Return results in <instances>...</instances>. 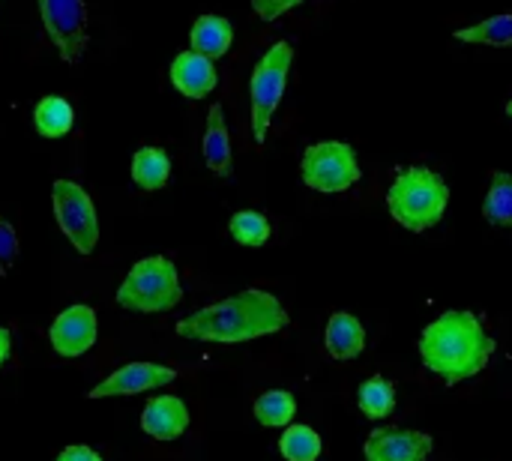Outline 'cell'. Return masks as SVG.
I'll use <instances>...</instances> for the list:
<instances>
[{"mask_svg":"<svg viewBox=\"0 0 512 461\" xmlns=\"http://www.w3.org/2000/svg\"><path fill=\"white\" fill-rule=\"evenodd\" d=\"M459 42L468 45H492V48H512V12L489 15L471 27H459L453 33Z\"/></svg>","mask_w":512,"mask_h":461,"instance_id":"cell-19","label":"cell"},{"mask_svg":"<svg viewBox=\"0 0 512 461\" xmlns=\"http://www.w3.org/2000/svg\"><path fill=\"white\" fill-rule=\"evenodd\" d=\"M204 162L216 177H231L234 171V159H231V135H228V123H225V108L219 102H213V108L207 111V126H204Z\"/></svg>","mask_w":512,"mask_h":461,"instance_id":"cell-14","label":"cell"},{"mask_svg":"<svg viewBox=\"0 0 512 461\" xmlns=\"http://www.w3.org/2000/svg\"><path fill=\"white\" fill-rule=\"evenodd\" d=\"M168 75H171V84L177 87V93H183L186 99H207L219 84V72H216L213 60L192 48L180 51L174 57Z\"/></svg>","mask_w":512,"mask_h":461,"instance_id":"cell-12","label":"cell"},{"mask_svg":"<svg viewBox=\"0 0 512 461\" xmlns=\"http://www.w3.org/2000/svg\"><path fill=\"white\" fill-rule=\"evenodd\" d=\"M450 204V186L441 174H435L426 165H408L399 168L390 192H387V210L390 216L414 234H423L435 228Z\"/></svg>","mask_w":512,"mask_h":461,"instance_id":"cell-3","label":"cell"},{"mask_svg":"<svg viewBox=\"0 0 512 461\" xmlns=\"http://www.w3.org/2000/svg\"><path fill=\"white\" fill-rule=\"evenodd\" d=\"M177 372L159 363H126L117 372H111L105 381H99L87 399H117V396H138L147 390H159L165 384H174Z\"/></svg>","mask_w":512,"mask_h":461,"instance_id":"cell-9","label":"cell"},{"mask_svg":"<svg viewBox=\"0 0 512 461\" xmlns=\"http://www.w3.org/2000/svg\"><path fill=\"white\" fill-rule=\"evenodd\" d=\"M357 405H360V411L369 420H387L396 411V387L387 378L375 375V378H369V381L360 384Z\"/></svg>","mask_w":512,"mask_h":461,"instance_id":"cell-21","label":"cell"},{"mask_svg":"<svg viewBox=\"0 0 512 461\" xmlns=\"http://www.w3.org/2000/svg\"><path fill=\"white\" fill-rule=\"evenodd\" d=\"M300 177L315 192H345L360 180V162L351 144L345 141H318L303 150Z\"/></svg>","mask_w":512,"mask_h":461,"instance_id":"cell-6","label":"cell"},{"mask_svg":"<svg viewBox=\"0 0 512 461\" xmlns=\"http://www.w3.org/2000/svg\"><path fill=\"white\" fill-rule=\"evenodd\" d=\"M9 354H12V333L6 327H0V369L6 366Z\"/></svg>","mask_w":512,"mask_h":461,"instance_id":"cell-28","label":"cell"},{"mask_svg":"<svg viewBox=\"0 0 512 461\" xmlns=\"http://www.w3.org/2000/svg\"><path fill=\"white\" fill-rule=\"evenodd\" d=\"M483 216L492 225L512 228V174L510 171H492V186L483 201Z\"/></svg>","mask_w":512,"mask_h":461,"instance_id":"cell-23","label":"cell"},{"mask_svg":"<svg viewBox=\"0 0 512 461\" xmlns=\"http://www.w3.org/2000/svg\"><path fill=\"white\" fill-rule=\"evenodd\" d=\"M432 453V438L426 432L381 426L369 435L363 456L366 461H426Z\"/></svg>","mask_w":512,"mask_h":461,"instance_id":"cell-11","label":"cell"},{"mask_svg":"<svg viewBox=\"0 0 512 461\" xmlns=\"http://www.w3.org/2000/svg\"><path fill=\"white\" fill-rule=\"evenodd\" d=\"M228 234L234 243L240 246H249V249H258L270 240V219L258 210H240L231 216L228 222Z\"/></svg>","mask_w":512,"mask_h":461,"instance_id":"cell-24","label":"cell"},{"mask_svg":"<svg viewBox=\"0 0 512 461\" xmlns=\"http://www.w3.org/2000/svg\"><path fill=\"white\" fill-rule=\"evenodd\" d=\"M300 3H306V0H252V9H255L258 18L276 21V18H282L285 12H291V9L300 6Z\"/></svg>","mask_w":512,"mask_h":461,"instance_id":"cell-26","label":"cell"},{"mask_svg":"<svg viewBox=\"0 0 512 461\" xmlns=\"http://www.w3.org/2000/svg\"><path fill=\"white\" fill-rule=\"evenodd\" d=\"M294 63V45L291 42H276L270 45L261 60L252 69L249 78V102H252V135L255 144H264L267 129L273 123V114L285 96L288 87V72Z\"/></svg>","mask_w":512,"mask_h":461,"instance_id":"cell-5","label":"cell"},{"mask_svg":"<svg viewBox=\"0 0 512 461\" xmlns=\"http://www.w3.org/2000/svg\"><path fill=\"white\" fill-rule=\"evenodd\" d=\"M51 204H54V219L60 231L69 237V243L75 246V252L90 255L99 243V216L87 189L72 180H54Z\"/></svg>","mask_w":512,"mask_h":461,"instance_id":"cell-7","label":"cell"},{"mask_svg":"<svg viewBox=\"0 0 512 461\" xmlns=\"http://www.w3.org/2000/svg\"><path fill=\"white\" fill-rule=\"evenodd\" d=\"M42 27L63 63H78L90 42V18L84 0H36Z\"/></svg>","mask_w":512,"mask_h":461,"instance_id":"cell-8","label":"cell"},{"mask_svg":"<svg viewBox=\"0 0 512 461\" xmlns=\"http://www.w3.org/2000/svg\"><path fill=\"white\" fill-rule=\"evenodd\" d=\"M507 114H510V117H512V99H510V102H507Z\"/></svg>","mask_w":512,"mask_h":461,"instance_id":"cell-29","label":"cell"},{"mask_svg":"<svg viewBox=\"0 0 512 461\" xmlns=\"http://www.w3.org/2000/svg\"><path fill=\"white\" fill-rule=\"evenodd\" d=\"M57 461H105L93 447H87V444H72V447H66Z\"/></svg>","mask_w":512,"mask_h":461,"instance_id":"cell-27","label":"cell"},{"mask_svg":"<svg viewBox=\"0 0 512 461\" xmlns=\"http://www.w3.org/2000/svg\"><path fill=\"white\" fill-rule=\"evenodd\" d=\"M417 351L432 375L444 378L447 384H459L477 378L489 366L495 339L474 312L450 309L423 330Z\"/></svg>","mask_w":512,"mask_h":461,"instance_id":"cell-2","label":"cell"},{"mask_svg":"<svg viewBox=\"0 0 512 461\" xmlns=\"http://www.w3.org/2000/svg\"><path fill=\"white\" fill-rule=\"evenodd\" d=\"M255 420L267 429H288L297 417V399L288 390H267L255 399Z\"/></svg>","mask_w":512,"mask_h":461,"instance_id":"cell-20","label":"cell"},{"mask_svg":"<svg viewBox=\"0 0 512 461\" xmlns=\"http://www.w3.org/2000/svg\"><path fill=\"white\" fill-rule=\"evenodd\" d=\"M324 348L333 360H357L366 351V330L351 312H333L324 330Z\"/></svg>","mask_w":512,"mask_h":461,"instance_id":"cell-15","label":"cell"},{"mask_svg":"<svg viewBox=\"0 0 512 461\" xmlns=\"http://www.w3.org/2000/svg\"><path fill=\"white\" fill-rule=\"evenodd\" d=\"M285 327H288L285 306L273 294L261 288H249L186 315L183 321H177V336L189 342L240 345V342L282 333Z\"/></svg>","mask_w":512,"mask_h":461,"instance_id":"cell-1","label":"cell"},{"mask_svg":"<svg viewBox=\"0 0 512 461\" xmlns=\"http://www.w3.org/2000/svg\"><path fill=\"white\" fill-rule=\"evenodd\" d=\"M141 429L153 441H177L189 429V408L177 396H156L141 411Z\"/></svg>","mask_w":512,"mask_h":461,"instance_id":"cell-13","label":"cell"},{"mask_svg":"<svg viewBox=\"0 0 512 461\" xmlns=\"http://www.w3.org/2000/svg\"><path fill=\"white\" fill-rule=\"evenodd\" d=\"M15 258H18V234L12 228V222H6L0 216V276H9Z\"/></svg>","mask_w":512,"mask_h":461,"instance_id":"cell-25","label":"cell"},{"mask_svg":"<svg viewBox=\"0 0 512 461\" xmlns=\"http://www.w3.org/2000/svg\"><path fill=\"white\" fill-rule=\"evenodd\" d=\"M321 450H324L321 435L303 423L288 426L279 438V453L285 461H318Z\"/></svg>","mask_w":512,"mask_h":461,"instance_id":"cell-22","label":"cell"},{"mask_svg":"<svg viewBox=\"0 0 512 461\" xmlns=\"http://www.w3.org/2000/svg\"><path fill=\"white\" fill-rule=\"evenodd\" d=\"M33 126L42 138H63L75 126V111L63 96H42L33 108Z\"/></svg>","mask_w":512,"mask_h":461,"instance_id":"cell-18","label":"cell"},{"mask_svg":"<svg viewBox=\"0 0 512 461\" xmlns=\"http://www.w3.org/2000/svg\"><path fill=\"white\" fill-rule=\"evenodd\" d=\"M96 324H99L96 321V309H90L84 303H75V306L63 309L54 318V324L48 330V342L66 360L81 357V354H87L96 345V333H99Z\"/></svg>","mask_w":512,"mask_h":461,"instance_id":"cell-10","label":"cell"},{"mask_svg":"<svg viewBox=\"0 0 512 461\" xmlns=\"http://www.w3.org/2000/svg\"><path fill=\"white\" fill-rule=\"evenodd\" d=\"M180 300H183L180 273L177 264L165 255H150L132 264L123 285L117 288V306L141 315L171 312Z\"/></svg>","mask_w":512,"mask_h":461,"instance_id":"cell-4","label":"cell"},{"mask_svg":"<svg viewBox=\"0 0 512 461\" xmlns=\"http://www.w3.org/2000/svg\"><path fill=\"white\" fill-rule=\"evenodd\" d=\"M234 42V27L228 18L222 15H201L195 24H192V33H189V45L192 51L210 57V60H219L228 54Z\"/></svg>","mask_w":512,"mask_h":461,"instance_id":"cell-16","label":"cell"},{"mask_svg":"<svg viewBox=\"0 0 512 461\" xmlns=\"http://www.w3.org/2000/svg\"><path fill=\"white\" fill-rule=\"evenodd\" d=\"M171 177V156L162 147H141L132 156V183L144 192H156Z\"/></svg>","mask_w":512,"mask_h":461,"instance_id":"cell-17","label":"cell"}]
</instances>
